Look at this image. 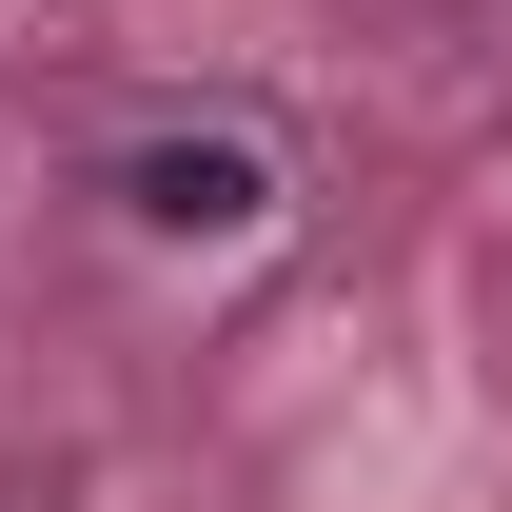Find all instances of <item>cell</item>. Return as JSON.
<instances>
[{
	"label": "cell",
	"instance_id": "6da1fadb",
	"mask_svg": "<svg viewBox=\"0 0 512 512\" xmlns=\"http://www.w3.org/2000/svg\"><path fill=\"white\" fill-rule=\"evenodd\" d=\"M138 217H158V237H256V217H276V158H256V138H138Z\"/></svg>",
	"mask_w": 512,
	"mask_h": 512
}]
</instances>
